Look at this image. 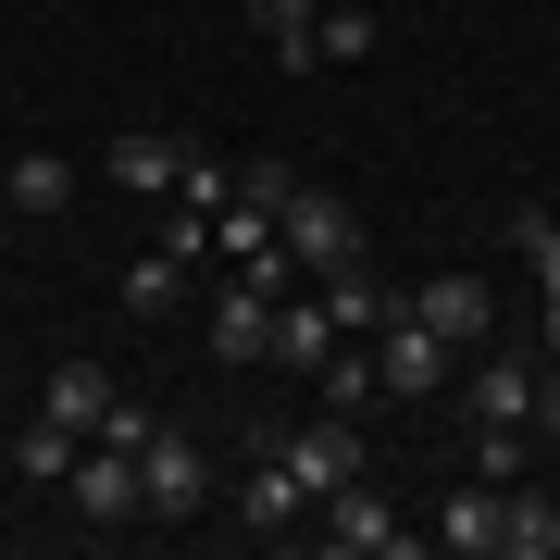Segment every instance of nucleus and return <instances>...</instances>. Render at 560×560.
Masks as SVG:
<instances>
[{
  "mask_svg": "<svg viewBox=\"0 0 560 560\" xmlns=\"http://www.w3.org/2000/svg\"><path fill=\"white\" fill-rule=\"evenodd\" d=\"M536 361H560V300H536Z\"/></svg>",
  "mask_w": 560,
  "mask_h": 560,
  "instance_id": "nucleus-29",
  "label": "nucleus"
},
{
  "mask_svg": "<svg viewBox=\"0 0 560 560\" xmlns=\"http://www.w3.org/2000/svg\"><path fill=\"white\" fill-rule=\"evenodd\" d=\"M448 386H460V349H436L411 312H386V324H374V399H399V411H436Z\"/></svg>",
  "mask_w": 560,
  "mask_h": 560,
  "instance_id": "nucleus-2",
  "label": "nucleus"
},
{
  "mask_svg": "<svg viewBox=\"0 0 560 560\" xmlns=\"http://www.w3.org/2000/svg\"><path fill=\"white\" fill-rule=\"evenodd\" d=\"M62 486H75V511H88V523H138V448L88 436V448H75V474H62Z\"/></svg>",
  "mask_w": 560,
  "mask_h": 560,
  "instance_id": "nucleus-9",
  "label": "nucleus"
},
{
  "mask_svg": "<svg viewBox=\"0 0 560 560\" xmlns=\"http://www.w3.org/2000/svg\"><path fill=\"white\" fill-rule=\"evenodd\" d=\"M312 50H324V62H361V50H374V13H324Z\"/></svg>",
  "mask_w": 560,
  "mask_h": 560,
  "instance_id": "nucleus-25",
  "label": "nucleus"
},
{
  "mask_svg": "<svg viewBox=\"0 0 560 560\" xmlns=\"http://www.w3.org/2000/svg\"><path fill=\"white\" fill-rule=\"evenodd\" d=\"M511 249L536 261V300H560V224L548 212H511Z\"/></svg>",
  "mask_w": 560,
  "mask_h": 560,
  "instance_id": "nucleus-24",
  "label": "nucleus"
},
{
  "mask_svg": "<svg viewBox=\"0 0 560 560\" xmlns=\"http://www.w3.org/2000/svg\"><path fill=\"white\" fill-rule=\"evenodd\" d=\"M150 423H162V411H138V399H113L101 423H88V436H113V448H150Z\"/></svg>",
  "mask_w": 560,
  "mask_h": 560,
  "instance_id": "nucleus-27",
  "label": "nucleus"
},
{
  "mask_svg": "<svg viewBox=\"0 0 560 560\" xmlns=\"http://www.w3.org/2000/svg\"><path fill=\"white\" fill-rule=\"evenodd\" d=\"M548 486H560V474H548Z\"/></svg>",
  "mask_w": 560,
  "mask_h": 560,
  "instance_id": "nucleus-30",
  "label": "nucleus"
},
{
  "mask_svg": "<svg viewBox=\"0 0 560 560\" xmlns=\"http://www.w3.org/2000/svg\"><path fill=\"white\" fill-rule=\"evenodd\" d=\"M125 312H138V324H162V312H187V261L162 249V237H150L138 261H125Z\"/></svg>",
  "mask_w": 560,
  "mask_h": 560,
  "instance_id": "nucleus-19",
  "label": "nucleus"
},
{
  "mask_svg": "<svg viewBox=\"0 0 560 560\" xmlns=\"http://www.w3.org/2000/svg\"><path fill=\"white\" fill-rule=\"evenodd\" d=\"M75 162H62V150H13V162H0V212H13V224H62V212H75Z\"/></svg>",
  "mask_w": 560,
  "mask_h": 560,
  "instance_id": "nucleus-8",
  "label": "nucleus"
},
{
  "mask_svg": "<svg viewBox=\"0 0 560 560\" xmlns=\"http://www.w3.org/2000/svg\"><path fill=\"white\" fill-rule=\"evenodd\" d=\"M312 300H324V324H337V337H374V324H386V312H399V287H386V275H374V261H361V249H349V261H337V275H312Z\"/></svg>",
  "mask_w": 560,
  "mask_h": 560,
  "instance_id": "nucleus-11",
  "label": "nucleus"
},
{
  "mask_svg": "<svg viewBox=\"0 0 560 560\" xmlns=\"http://www.w3.org/2000/svg\"><path fill=\"white\" fill-rule=\"evenodd\" d=\"M275 237H287V261H300V275H337V261L361 249V212L337 200V187H287V212H275Z\"/></svg>",
  "mask_w": 560,
  "mask_h": 560,
  "instance_id": "nucleus-5",
  "label": "nucleus"
},
{
  "mask_svg": "<svg viewBox=\"0 0 560 560\" xmlns=\"http://www.w3.org/2000/svg\"><path fill=\"white\" fill-rule=\"evenodd\" d=\"M536 374H548V361H523V349L486 337L474 374H460V411H474V423H536Z\"/></svg>",
  "mask_w": 560,
  "mask_h": 560,
  "instance_id": "nucleus-7",
  "label": "nucleus"
},
{
  "mask_svg": "<svg viewBox=\"0 0 560 560\" xmlns=\"http://www.w3.org/2000/svg\"><path fill=\"white\" fill-rule=\"evenodd\" d=\"M175 162H187V138H162V125H125V138L101 150V175L125 187V200H175Z\"/></svg>",
  "mask_w": 560,
  "mask_h": 560,
  "instance_id": "nucleus-12",
  "label": "nucleus"
},
{
  "mask_svg": "<svg viewBox=\"0 0 560 560\" xmlns=\"http://www.w3.org/2000/svg\"><path fill=\"white\" fill-rule=\"evenodd\" d=\"M237 523H249V536H300V523H312V499H300V474H287L275 448H249V486H237Z\"/></svg>",
  "mask_w": 560,
  "mask_h": 560,
  "instance_id": "nucleus-14",
  "label": "nucleus"
},
{
  "mask_svg": "<svg viewBox=\"0 0 560 560\" xmlns=\"http://www.w3.org/2000/svg\"><path fill=\"white\" fill-rule=\"evenodd\" d=\"M75 448H88L75 423H50V411H38V423L13 436V474H25V486H62V474H75Z\"/></svg>",
  "mask_w": 560,
  "mask_h": 560,
  "instance_id": "nucleus-20",
  "label": "nucleus"
},
{
  "mask_svg": "<svg viewBox=\"0 0 560 560\" xmlns=\"http://www.w3.org/2000/svg\"><path fill=\"white\" fill-rule=\"evenodd\" d=\"M275 460L300 474V499H337L349 474H374V448H361L349 411H324V423H300V436H275Z\"/></svg>",
  "mask_w": 560,
  "mask_h": 560,
  "instance_id": "nucleus-6",
  "label": "nucleus"
},
{
  "mask_svg": "<svg viewBox=\"0 0 560 560\" xmlns=\"http://www.w3.org/2000/svg\"><path fill=\"white\" fill-rule=\"evenodd\" d=\"M200 337H212V361H261V349H275V300H261L249 275H224L212 312H200Z\"/></svg>",
  "mask_w": 560,
  "mask_h": 560,
  "instance_id": "nucleus-10",
  "label": "nucleus"
},
{
  "mask_svg": "<svg viewBox=\"0 0 560 560\" xmlns=\"http://www.w3.org/2000/svg\"><path fill=\"white\" fill-rule=\"evenodd\" d=\"M324 349H337V324H324L312 287H300V300H275V349H261V361H275V374H324Z\"/></svg>",
  "mask_w": 560,
  "mask_h": 560,
  "instance_id": "nucleus-17",
  "label": "nucleus"
},
{
  "mask_svg": "<svg viewBox=\"0 0 560 560\" xmlns=\"http://www.w3.org/2000/svg\"><path fill=\"white\" fill-rule=\"evenodd\" d=\"M399 312H411L436 349H460V361L499 337V287H486V275H460V261H448V275H423V287H399Z\"/></svg>",
  "mask_w": 560,
  "mask_h": 560,
  "instance_id": "nucleus-3",
  "label": "nucleus"
},
{
  "mask_svg": "<svg viewBox=\"0 0 560 560\" xmlns=\"http://www.w3.org/2000/svg\"><path fill=\"white\" fill-rule=\"evenodd\" d=\"M200 499H212V460H200V436L150 423V448H138V523H200Z\"/></svg>",
  "mask_w": 560,
  "mask_h": 560,
  "instance_id": "nucleus-4",
  "label": "nucleus"
},
{
  "mask_svg": "<svg viewBox=\"0 0 560 560\" xmlns=\"http://www.w3.org/2000/svg\"><path fill=\"white\" fill-rule=\"evenodd\" d=\"M287 187H300V175H287V162H237V200H261V212H287Z\"/></svg>",
  "mask_w": 560,
  "mask_h": 560,
  "instance_id": "nucleus-26",
  "label": "nucleus"
},
{
  "mask_svg": "<svg viewBox=\"0 0 560 560\" xmlns=\"http://www.w3.org/2000/svg\"><path fill=\"white\" fill-rule=\"evenodd\" d=\"M237 13L261 25V38H275V62H287V75H312V62H324V50H312V25H324V0H237Z\"/></svg>",
  "mask_w": 560,
  "mask_h": 560,
  "instance_id": "nucleus-18",
  "label": "nucleus"
},
{
  "mask_svg": "<svg viewBox=\"0 0 560 560\" xmlns=\"http://www.w3.org/2000/svg\"><path fill=\"white\" fill-rule=\"evenodd\" d=\"M312 548H337V560H411L423 523H399V499H386L374 474H349L337 499H312Z\"/></svg>",
  "mask_w": 560,
  "mask_h": 560,
  "instance_id": "nucleus-1",
  "label": "nucleus"
},
{
  "mask_svg": "<svg viewBox=\"0 0 560 560\" xmlns=\"http://www.w3.org/2000/svg\"><path fill=\"white\" fill-rule=\"evenodd\" d=\"M113 399H125V386H113L88 349H75V361H50V386H38V411H50V423H75V436H88V423H101Z\"/></svg>",
  "mask_w": 560,
  "mask_h": 560,
  "instance_id": "nucleus-16",
  "label": "nucleus"
},
{
  "mask_svg": "<svg viewBox=\"0 0 560 560\" xmlns=\"http://www.w3.org/2000/svg\"><path fill=\"white\" fill-rule=\"evenodd\" d=\"M249 249H275V212H261V200H224L212 212V261H249Z\"/></svg>",
  "mask_w": 560,
  "mask_h": 560,
  "instance_id": "nucleus-22",
  "label": "nucleus"
},
{
  "mask_svg": "<svg viewBox=\"0 0 560 560\" xmlns=\"http://www.w3.org/2000/svg\"><path fill=\"white\" fill-rule=\"evenodd\" d=\"M536 436L560 448V361H548V374H536Z\"/></svg>",
  "mask_w": 560,
  "mask_h": 560,
  "instance_id": "nucleus-28",
  "label": "nucleus"
},
{
  "mask_svg": "<svg viewBox=\"0 0 560 560\" xmlns=\"http://www.w3.org/2000/svg\"><path fill=\"white\" fill-rule=\"evenodd\" d=\"M312 386H324V411H374V349H361V337H337Z\"/></svg>",
  "mask_w": 560,
  "mask_h": 560,
  "instance_id": "nucleus-21",
  "label": "nucleus"
},
{
  "mask_svg": "<svg viewBox=\"0 0 560 560\" xmlns=\"http://www.w3.org/2000/svg\"><path fill=\"white\" fill-rule=\"evenodd\" d=\"M499 560H560V486H499Z\"/></svg>",
  "mask_w": 560,
  "mask_h": 560,
  "instance_id": "nucleus-13",
  "label": "nucleus"
},
{
  "mask_svg": "<svg viewBox=\"0 0 560 560\" xmlns=\"http://www.w3.org/2000/svg\"><path fill=\"white\" fill-rule=\"evenodd\" d=\"M423 536H436V548H460V560H499V486H486V474H474V486H448Z\"/></svg>",
  "mask_w": 560,
  "mask_h": 560,
  "instance_id": "nucleus-15",
  "label": "nucleus"
},
{
  "mask_svg": "<svg viewBox=\"0 0 560 560\" xmlns=\"http://www.w3.org/2000/svg\"><path fill=\"white\" fill-rule=\"evenodd\" d=\"M175 200H187V212H224V200H237V162L187 150V162H175Z\"/></svg>",
  "mask_w": 560,
  "mask_h": 560,
  "instance_id": "nucleus-23",
  "label": "nucleus"
}]
</instances>
